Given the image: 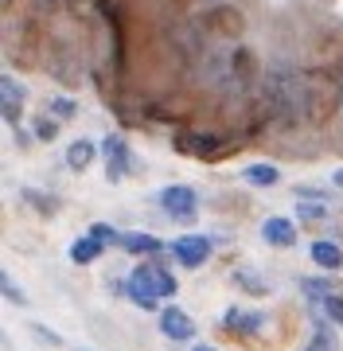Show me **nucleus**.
Returning <instances> with one entry per match:
<instances>
[{"label": "nucleus", "mask_w": 343, "mask_h": 351, "mask_svg": "<svg viewBox=\"0 0 343 351\" xmlns=\"http://www.w3.org/2000/svg\"><path fill=\"white\" fill-rule=\"evenodd\" d=\"M129 297H133L140 308H149V313H153L156 301H168V297H176V277L168 274V265H164V262L137 265V269L129 274Z\"/></svg>", "instance_id": "obj_1"}, {"label": "nucleus", "mask_w": 343, "mask_h": 351, "mask_svg": "<svg viewBox=\"0 0 343 351\" xmlns=\"http://www.w3.org/2000/svg\"><path fill=\"white\" fill-rule=\"evenodd\" d=\"M160 207H164L168 219L191 223L195 211H199V195H195V188H188V184H172V188L160 191Z\"/></svg>", "instance_id": "obj_2"}, {"label": "nucleus", "mask_w": 343, "mask_h": 351, "mask_svg": "<svg viewBox=\"0 0 343 351\" xmlns=\"http://www.w3.org/2000/svg\"><path fill=\"white\" fill-rule=\"evenodd\" d=\"M102 156H105V176H110V184H121V180L129 176V168H133V156H129L125 137L110 133V137L102 141Z\"/></svg>", "instance_id": "obj_3"}, {"label": "nucleus", "mask_w": 343, "mask_h": 351, "mask_svg": "<svg viewBox=\"0 0 343 351\" xmlns=\"http://www.w3.org/2000/svg\"><path fill=\"white\" fill-rule=\"evenodd\" d=\"M211 250H215V242L207 239V234H183V239H176V246H172L176 262L188 265V269H199V265H207Z\"/></svg>", "instance_id": "obj_4"}, {"label": "nucleus", "mask_w": 343, "mask_h": 351, "mask_svg": "<svg viewBox=\"0 0 343 351\" xmlns=\"http://www.w3.org/2000/svg\"><path fill=\"white\" fill-rule=\"evenodd\" d=\"M160 332H164L168 339H191L195 336V320H191L183 308H176V304H168V308H160Z\"/></svg>", "instance_id": "obj_5"}, {"label": "nucleus", "mask_w": 343, "mask_h": 351, "mask_svg": "<svg viewBox=\"0 0 343 351\" xmlns=\"http://www.w3.org/2000/svg\"><path fill=\"white\" fill-rule=\"evenodd\" d=\"M20 110H24V86L16 78H0V117L4 121H20Z\"/></svg>", "instance_id": "obj_6"}, {"label": "nucleus", "mask_w": 343, "mask_h": 351, "mask_svg": "<svg viewBox=\"0 0 343 351\" xmlns=\"http://www.w3.org/2000/svg\"><path fill=\"white\" fill-rule=\"evenodd\" d=\"M262 239H266L269 246H281V250H285V246L296 242V223H289L285 215H273V219L262 223Z\"/></svg>", "instance_id": "obj_7"}, {"label": "nucleus", "mask_w": 343, "mask_h": 351, "mask_svg": "<svg viewBox=\"0 0 343 351\" xmlns=\"http://www.w3.org/2000/svg\"><path fill=\"white\" fill-rule=\"evenodd\" d=\"M94 156H98V145L90 137H78V141L66 145V164H71L75 172H86L90 164H94Z\"/></svg>", "instance_id": "obj_8"}, {"label": "nucleus", "mask_w": 343, "mask_h": 351, "mask_svg": "<svg viewBox=\"0 0 343 351\" xmlns=\"http://www.w3.org/2000/svg\"><path fill=\"white\" fill-rule=\"evenodd\" d=\"M117 246H121L125 254H160L164 250V242L153 239V234H144V230H129V234H121Z\"/></svg>", "instance_id": "obj_9"}, {"label": "nucleus", "mask_w": 343, "mask_h": 351, "mask_svg": "<svg viewBox=\"0 0 343 351\" xmlns=\"http://www.w3.org/2000/svg\"><path fill=\"white\" fill-rule=\"evenodd\" d=\"M308 254H312V262H316L320 269H343V250L328 239H316Z\"/></svg>", "instance_id": "obj_10"}, {"label": "nucleus", "mask_w": 343, "mask_h": 351, "mask_svg": "<svg viewBox=\"0 0 343 351\" xmlns=\"http://www.w3.org/2000/svg\"><path fill=\"white\" fill-rule=\"evenodd\" d=\"M262 324H266L262 313H238V308H227L223 313V328H234V332H246V336H254Z\"/></svg>", "instance_id": "obj_11"}, {"label": "nucleus", "mask_w": 343, "mask_h": 351, "mask_svg": "<svg viewBox=\"0 0 343 351\" xmlns=\"http://www.w3.org/2000/svg\"><path fill=\"white\" fill-rule=\"evenodd\" d=\"M102 250H105V242H98L94 234H86V239L71 242V262H75V265H90V262H98V258H102Z\"/></svg>", "instance_id": "obj_12"}, {"label": "nucleus", "mask_w": 343, "mask_h": 351, "mask_svg": "<svg viewBox=\"0 0 343 351\" xmlns=\"http://www.w3.org/2000/svg\"><path fill=\"white\" fill-rule=\"evenodd\" d=\"M242 180L250 184V188H273L281 180V172L273 168V164H250L246 172H242Z\"/></svg>", "instance_id": "obj_13"}, {"label": "nucleus", "mask_w": 343, "mask_h": 351, "mask_svg": "<svg viewBox=\"0 0 343 351\" xmlns=\"http://www.w3.org/2000/svg\"><path fill=\"white\" fill-rule=\"evenodd\" d=\"M223 149L218 141L211 137H179V152H199V156H215V152Z\"/></svg>", "instance_id": "obj_14"}, {"label": "nucleus", "mask_w": 343, "mask_h": 351, "mask_svg": "<svg viewBox=\"0 0 343 351\" xmlns=\"http://www.w3.org/2000/svg\"><path fill=\"white\" fill-rule=\"evenodd\" d=\"M296 215H301L305 223H324V219H328V207H324V199H301L296 203Z\"/></svg>", "instance_id": "obj_15"}, {"label": "nucleus", "mask_w": 343, "mask_h": 351, "mask_svg": "<svg viewBox=\"0 0 343 351\" xmlns=\"http://www.w3.org/2000/svg\"><path fill=\"white\" fill-rule=\"evenodd\" d=\"M305 351H335V336H331L328 324H316V336L308 339Z\"/></svg>", "instance_id": "obj_16"}, {"label": "nucleus", "mask_w": 343, "mask_h": 351, "mask_svg": "<svg viewBox=\"0 0 343 351\" xmlns=\"http://www.w3.org/2000/svg\"><path fill=\"white\" fill-rule=\"evenodd\" d=\"M47 110H51V117H59V121H71V117L78 113V101L75 98H51Z\"/></svg>", "instance_id": "obj_17"}, {"label": "nucleus", "mask_w": 343, "mask_h": 351, "mask_svg": "<svg viewBox=\"0 0 343 351\" xmlns=\"http://www.w3.org/2000/svg\"><path fill=\"white\" fill-rule=\"evenodd\" d=\"M305 293L312 297V301H324V297H331L335 289H331V281H320V277H308V281H305Z\"/></svg>", "instance_id": "obj_18"}, {"label": "nucleus", "mask_w": 343, "mask_h": 351, "mask_svg": "<svg viewBox=\"0 0 343 351\" xmlns=\"http://www.w3.org/2000/svg\"><path fill=\"white\" fill-rule=\"evenodd\" d=\"M234 281H238L242 289H250V293H269L266 281H262V277H254V274H246V269H238V274H234Z\"/></svg>", "instance_id": "obj_19"}, {"label": "nucleus", "mask_w": 343, "mask_h": 351, "mask_svg": "<svg viewBox=\"0 0 343 351\" xmlns=\"http://www.w3.org/2000/svg\"><path fill=\"white\" fill-rule=\"evenodd\" d=\"M0 289H4V297H8V301H12V304H27V297H24V289L16 285V281H12V277H8V274L0 277Z\"/></svg>", "instance_id": "obj_20"}, {"label": "nucleus", "mask_w": 343, "mask_h": 351, "mask_svg": "<svg viewBox=\"0 0 343 351\" xmlns=\"http://www.w3.org/2000/svg\"><path fill=\"white\" fill-rule=\"evenodd\" d=\"M59 133V117H36V137L39 141H51Z\"/></svg>", "instance_id": "obj_21"}, {"label": "nucleus", "mask_w": 343, "mask_h": 351, "mask_svg": "<svg viewBox=\"0 0 343 351\" xmlns=\"http://www.w3.org/2000/svg\"><path fill=\"white\" fill-rule=\"evenodd\" d=\"M324 313L335 320V324H343V297L340 293H331V297H324Z\"/></svg>", "instance_id": "obj_22"}, {"label": "nucleus", "mask_w": 343, "mask_h": 351, "mask_svg": "<svg viewBox=\"0 0 343 351\" xmlns=\"http://www.w3.org/2000/svg\"><path fill=\"white\" fill-rule=\"evenodd\" d=\"M90 234H94V239H98V242H105V246H110V242H117V239H121V234H117V230H114V226H110V223H94V226H90Z\"/></svg>", "instance_id": "obj_23"}, {"label": "nucleus", "mask_w": 343, "mask_h": 351, "mask_svg": "<svg viewBox=\"0 0 343 351\" xmlns=\"http://www.w3.org/2000/svg\"><path fill=\"white\" fill-rule=\"evenodd\" d=\"M31 336H36V339H43V343H51V348H59V343H63V339L55 336V332H51L47 324H31Z\"/></svg>", "instance_id": "obj_24"}, {"label": "nucleus", "mask_w": 343, "mask_h": 351, "mask_svg": "<svg viewBox=\"0 0 343 351\" xmlns=\"http://www.w3.org/2000/svg\"><path fill=\"white\" fill-rule=\"evenodd\" d=\"M24 199H27V203H36V207H43V211H47V215L55 211V207H51V199H47V195H36V191H24Z\"/></svg>", "instance_id": "obj_25"}, {"label": "nucleus", "mask_w": 343, "mask_h": 351, "mask_svg": "<svg viewBox=\"0 0 343 351\" xmlns=\"http://www.w3.org/2000/svg\"><path fill=\"white\" fill-rule=\"evenodd\" d=\"M331 180H335V188H343V168H340L335 176H331Z\"/></svg>", "instance_id": "obj_26"}, {"label": "nucleus", "mask_w": 343, "mask_h": 351, "mask_svg": "<svg viewBox=\"0 0 343 351\" xmlns=\"http://www.w3.org/2000/svg\"><path fill=\"white\" fill-rule=\"evenodd\" d=\"M191 351H215V348H207V343H199V348H191Z\"/></svg>", "instance_id": "obj_27"}]
</instances>
